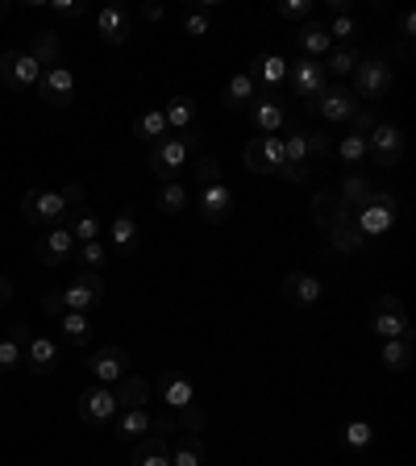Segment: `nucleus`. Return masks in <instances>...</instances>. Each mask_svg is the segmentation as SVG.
Segmentation results:
<instances>
[{
  "label": "nucleus",
  "mask_w": 416,
  "mask_h": 466,
  "mask_svg": "<svg viewBox=\"0 0 416 466\" xmlns=\"http://www.w3.org/2000/svg\"><path fill=\"white\" fill-rule=\"evenodd\" d=\"M13 300V284H9V275H0V309Z\"/></svg>",
  "instance_id": "nucleus-57"
},
{
  "label": "nucleus",
  "mask_w": 416,
  "mask_h": 466,
  "mask_svg": "<svg viewBox=\"0 0 416 466\" xmlns=\"http://www.w3.org/2000/svg\"><path fill=\"white\" fill-rule=\"evenodd\" d=\"M146 17H150V21H163V4H146Z\"/></svg>",
  "instance_id": "nucleus-58"
},
{
  "label": "nucleus",
  "mask_w": 416,
  "mask_h": 466,
  "mask_svg": "<svg viewBox=\"0 0 416 466\" xmlns=\"http://www.w3.org/2000/svg\"><path fill=\"white\" fill-rule=\"evenodd\" d=\"M196 213L208 221V225H221L229 213H233V191L225 183H213V188H200L196 196Z\"/></svg>",
  "instance_id": "nucleus-17"
},
{
  "label": "nucleus",
  "mask_w": 416,
  "mask_h": 466,
  "mask_svg": "<svg viewBox=\"0 0 416 466\" xmlns=\"http://www.w3.org/2000/svg\"><path fill=\"white\" fill-rule=\"evenodd\" d=\"M200 458H204L200 433H183V437H175V445H171V466H200Z\"/></svg>",
  "instance_id": "nucleus-32"
},
{
  "label": "nucleus",
  "mask_w": 416,
  "mask_h": 466,
  "mask_svg": "<svg viewBox=\"0 0 416 466\" xmlns=\"http://www.w3.org/2000/svg\"><path fill=\"white\" fill-rule=\"evenodd\" d=\"M133 130H138V138H142V142H150V146L163 142V138H166V117H163V108H150V113H142Z\"/></svg>",
  "instance_id": "nucleus-40"
},
{
  "label": "nucleus",
  "mask_w": 416,
  "mask_h": 466,
  "mask_svg": "<svg viewBox=\"0 0 416 466\" xmlns=\"http://www.w3.org/2000/svg\"><path fill=\"white\" fill-rule=\"evenodd\" d=\"M350 121H354V130H350V133H354V138H367V133L375 130V125H379V117H375L370 108H362V113H354V117H350Z\"/></svg>",
  "instance_id": "nucleus-51"
},
{
  "label": "nucleus",
  "mask_w": 416,
  "mask_h": 466,
  "mask_svg": "<svg viewBox=\"0 0 416 466\" xmlns=\"http://www.w3.org/2000/svg\"><path fill=\"white\" fill-rule=\"evenodd\" d=\"M158 395H163V404H171V408H188L191 404V379H183L179 371H166L163 383H158Z\"/></svg>",
  "instance_id": "nucleus-29"
},
{
  "label": "nucleus",
  "mask_w": 416,
  "mask_h": 466,
  "mask_svg": "<svg viewBox=\"0 0 416 466\" xmlns=\"http://www.w3.org/2000/svg\"><path fill=\"white\" fill-rule=\"evenodd\" d=\"M92 379L100 383V387H108V383H117V379H125V367H130V354L121 346H100L92 354Z\"/></svg>",
  "instance_id": "nucleus-15"
},
{
  "label": "nucleus",
  "mask_w": 416,
  "mask_h": 466,
  "mask_svg": "<svg viewBox=\"0 0 416 466\" xmlns=\"http://www.w3.org/2000/svg\"><path fill=\"white\" fill-rule=\"evenodd\" d=\"M108 238H113V250L117 254H133L138 250V221L130 213H121L113 221V229H108Z\"/></svg>",
  "instance_id": "nucleus-33"
},
{
  "label": "nucleus",
  "mask_w": 416,
  "mask_h": 466,
  "mask_svg": "<svg viewBox=\"0 0 416 466\" xmlns=\"http://www.w3.org/2000/svg\"><path fill=\"white\" fill-rule=\"evenodd\" d=\"M354 96L362 100H383V96L392 92V63H383L379 55H370V59H358L354 67Z\"/></svg>",
  "instance_id": "nucleus-5"
},
{
  "label": "nucleus",
  "mask_w": 416,
  "mask_h": 466,
  "mask_svg": "<svg viewBox=\"0 0 416 466\" xmlns=\"http://www.w3.org/2000/svg\"><path fill=\"white\" fill-rule=\"evenodd\" d=\"M208 9H213V0H204L200 9H188V17H183V30H188L191 38L208 34Z\"/></svg>",
  "instance_id": "nucleus-45"
},
{
  "label": "nucleus",
  "mask_w": 416,
  "mask_h": 466,
  "mask_svg": "<svg viewBox=\"0 0 416 466\" xmlns=\"http://www.w3.org/2000/svg\"><path fill=\"white\" fill-rule=\"evenodd\" d=\"M321 67H325V75H354V67H358V50H354V47H337V50H329Z\"/></svg>",
  "instance_id": "nucleus-41"
},
{
  "label": "nucleus",
  "mask_w": 416,
  "mask_h": 466,
  "mask_svg": "<svg viewBox=\"0 0 416 466\" xmlns=\"http://www.w3.org/2000/svg\"><path fill=\"white\" fill-rule=\"evenodd\" d=\"M75 254H80V263L88 267V271H96V267H105L108 250H105V241L96 238V241H83V246H75Z\"/></svg>",
  "instance_id": "nucleus-44"
},
{
  "label": "nucleus",
  "mask_w": 416,
  "mask_h": 466,
  "mask_svg": "<svg viewBox=\"0 0 416 466\" xmlns=\"http://www.w3.org/2000/svg\"><path fill=\"white\" fill-rule=\"evenodd\" d=\"M4 13H9V4H4V0H0V17H4Z\"/></svg>",
  "instance_id": "nucleus-59"
},
{
  "label": "nucleus",
  "mask_w": 416,
  "mask_h": 466,
  "mask_svg": "<svg viewBox=\"0 0 416 466\" xmlns=\"http://www.w3.org/2000/svg\"><path fill=\"white\" fill-rule=\"evenodd\" d=\"M96 34L105 38L108 47H125V38H130V17L121 4H105V9L96 13Z\"/></svg>",
  "instance_id": "nucleus-20"
},
{
  "label": "nucleus",
  "mask_w": 416,
  "mask_h": 466,
  "mask_svg": "<svg viewBox=\"0 0 416 466\" xmlns=\"http://www.w3.org/2000/svg\"><path fill=\"white\" fill-rule=\"evenodd\" d=\"M150 433H163V437H166V433H175V420H171V417H155V429H150Z\"/></svg>",
  "instance_id": "nucleus-56"
},
{
  "label": "nucleus",
  "mask_w": 416,
  "mask_h": 466,
  "mask_svg": "<svg viewBox=\"0 0 416 466\" xmlns=\"http://www.w3.org/2000/svg\"><path fill=\"white\" fill-rule=\"evenodd\" d=\"M309 213H312V221H317L325 233H329L337 221H345V216H350L337 191H317V196H312V204H309Z\"/></svg>",
  "instance_id": "nucleus-25"
},
{
  "label": "nucleus",
  "mask_w": 416,
  "mask_h": 466,
  "mask_svg": "<svg viewBox=\"0 0 416 466\" xmlns=\"http://www.w3.org/2000/svg\"><path fill=\"white\" fill-rule=\"evenodd\" d=\"M30 59L42 67V72H50V67H63V38L55 34V30H38L34 38H30Z\"/></svg>",
  "instance_id": "nucleus-21"
},
{
  "label": "nucleus",
  "mask_w": 416,
  "mask_h": 466,
  "mask_svg": "<svg viewBox=\"0 0 416 466\" xmlns=\"http://www.w3.org/2000/svg\"><path fill=\"white\" fill-rule=\"evenodd\" d=\"M246 113H250V125H254L259 133H275L287 121V108L279 105L275 96H254Z\"/></svg>",
  "instance_id": "nucleus-19"
},
{
  "label": "nucleus",
  "mask_w": 416,
  "mask_h": 466,
  "mask_svg": "<svg viewBox=\"0 0 416 466\" xmlns=\"http://www.w3.org/2000/svg\"><path fill=\"white\" fill-rule=\"evenodd\" d=\"M163 117H166V130H191V117H196V100L191 96H175L171 105L163 108Z\"/></svg>",
  "instance_id": "nucleus-38"
},
{
  "label": "nucleus",
  "mask_w": 416,
  "mask_h": 466,
  "mask_svg": "<svg viewBox=\"0 0 416 466\" xmlns=\"http://www.w3.org/2000/svg\"><path fill=\"white\" fill-rule=\"evenodd\" d=\"M309 13H312L309 0H284V4H279V17H292V21H296V17H309Z\"/></svg>",
  "instance_id": "nucleus-52"
},
{
  "label": "nucleus",
  "mask_w": 416,
  "mask_h": 466,
  "mask_svg": "<svg viewBox=\"0 0 416 466\" xmlns=\"http://www.w3.org/2000/svg\"><path fill=\"white\" fill-rule=\"evenodd\" d=\"M67 229H72L75 246H83V241H96V238H100V221H96V213H88V208H80L75 216H67Z\"/></svg>",
  "instance_id": "nucleus-39"
},
{
  "label": "nucleus",
  "mask_w": 416,
  "mask_h": 466,
  "mask_svg": "<svg viewBox=\"0 0 416 466\" xmlns=\"http://www.w3.org/2000/svg\"><path fill=\"white\" fill-rule=\"evenodd\" d=\"M296 42H300V50H304L309 59H317V55H329V50H333L329 30H325L321 21H309V25H304V30L296 34Z\"/></svg>",
  "instance_id": "nucleus-30"
},
{
  "label": "nucleus",
  "mask_w": 416,
  "mask_h": 466,
  "mask_svg": "<svg viewBox=\"0 0 416 466\" xmlns=\"http://www.w3.org/2000/svg\"><path fill=\"white\" fill-rule=\"evenodd\" d=\"M321 296H325V284L317 275H309V271H292L284 279V300L296 304V309H312Z\"/></svg>",
  "instance_id": "nucleus-16"
},
{
  "label": "nucleus",
  "mask_w": 416,
  "mask_h": 466,
  "mask_svg": "<svg viewBox=\"0 0 416 466\" xmlns=\"http://www.w3.org/2000/svg\"><path fill=\"white\" fill-rule=\"evenodd\" d=\"M304 146H309V163H312V158H325V155H329V138H325V133L304 130Z\"/></svg>",
  "instance_id": "nucleus-50"
},
{
  "label": "nucleus",
  "mask_w": 416,
  "mask_h": 466,
  "mask_svg": "<svg viewBox=\"0 0 416 466\" xmlns=\"http://www.w3.org/2000/svg\"><path fill=\"white\" fill-rule=\"evenodd\" d=\"M59 334H63V342H72V346H88V337H92V321H88V312H63V317H59Z\"/></svg>",
  "instance_id": "nucleus-31"
},
{
  "label": "nucleus",
  "mask_w": 416,
  "mask_h": 466,
  "mask_svg": "<svg viewBox=\"0 0 416 466\" xmlns=\"http://www.w3.org/2000/svg\"><path fill=\"white\" fill-rule=\"evenodd\" d=\"M367 155L379 163V167H400V158H404V130L400 125H375L367 133Z\"/></svg>",
  "instance_id": "nucleus-10"
},
{
  "label": "nucleus",
  "mask_w": 416,
  "mask_h": 466,
  "mask_svg": "<svg viewBox=\"0 0 416 466\" xmlns=\"http://www.w3.org/2000/svg\"><path fill=\"white\" fill-rule=\"evenodd\" d=\"M0 80L13 92H34L38 80H42V67L30 59V50H4L0 55Z\"/></svg>",
  "instance_id": "nucleus-7"
},
{
  "label": "nucleus",
  "mask_w": 416,
  "mask_h": 466,
  "mask_svg": "<svg viewBox=\"0 0 416 466\" xmlns=\"http://www.w3.org/2000/svg\"><path fill=\"white\" fill-rule=\"evenodd\" d=\"M309 108L312 113H321L325 121H350L358 113V96L345 84H325L321 92L309 100Z\"/></svg>",
  "instance_id": "nucleus-11"
},
{
  "label": "nucleus",
  "mask_w": 416,
  "mask_h": 466,
  "mask_svg": "<svg viewBox=\"0 0 416 466\" xmlns=\"http://www.w3.org/2000/svg\"><path fill=\"white\" fill-rule=\"evenodd\" d=\"M38 100H47V105H72L75 100V75L72 67H50V72H42V80H38Z\"/></svg>",
  "instance_id": "nucleus-13"
},
{
  "label": "nucleus",
  "mask_w": 416,
  "mask_h": 466,
  "mask_svg": "<svg viewBox=\"0 0 416 466\" xmlns=\"http://www.w3.org/2000/svg\"><path fill=\"white\" fill-rule=\"evenodd\" d=\"M34 258L42 267H67L75 258V238L67 225H55V229H42L34 241Z\"/></svg>",
  "instance_id": "nucleus-8"
},
{
  "label": "nucleus",
  "mask_w": 416,
  "mask_h": 466,
  "mask_svg": "<svg viewBox=\"0 0 416 466\" xmlns=\"http://www.w3.org/2000/svg\"><path fill=\"white\" fill-rule=\"evenodd\" d=\"M242 163L254 175H279V167H284V138L279 133H259L254 142H246Z\"/></svg>",
  "instance_id": "nucleus-6"
},
{
  "label": "nucleus",
  "mask_w": 416,
  "mask_h": 466,
  "mask_svg": "<svg viewBox=\"0 0 416 466\" xmlns=\"http://www.w3.org/2000/svg\"><path fill=\"white\" fill-rule=\"evenodd\" d=\"M287 80H292V92L300 100H312L325 88V67L317 59H296V63H287Z\"/></svg>",
  "instance_id": "nucleus-14"
},
{
  "label": "nucleus",
  "mask_w": 416,
  "mask_h": 466,
  "mask_svg": "<svg viewBox=\"0 0 416 466\" xmlns=\"http://www.w3.org/2000/svg\"><path fill=\"white\" fill-rule=\"evenodd\" d=\"M130 466H171V445H166L163 433H150L142 442H133Z\"/></svg>",
  "instance_id": "nucleus-24"
},
{
  "label": "nucleus",
  "mask_w": 416,
  "mask_h": 466,
  "mask_svg": "<svg viewBox=\"0 0 416 466\" xmlns=\"http://www.w3.org/2000/svg\"><path fill=\"white\" fill-rule=\"evenodd\" d=\"M196 183H200V188H213V183H221V163H216V158H196Z\"/></svg>",
  "instance_id": "nucleus-46"
},
{
  "label": "nucleus",
  "mask_w": 416,
  "mask_h": 466,
  "mask_svg": "<svg viewBox=\"0 0 416 466\" xmlns=\"http://www.w3.org/2000/svg\"><path fill=\"white\" fill-rule=\"evenodd\" d=\"M30 329L25 325H9V334L0 337V375L17 371V367H25V346H30Z\"/></svg>",
  "instance_id": "nucleus-18"
},
{
  "label": "nucleus",
  "mask_w": 416,
  "mask_h": 466,
  "mask_svg": "<svg viewBox=\"0 0 416 466\" xmlns=\"http://www.w3.org/2000/svg\"><path fill=\"white\" fill-rule=\"evenodd\" d=\"M196 146H200V133H191V130H183V133H166L163 142L150 146V171H155L158 180L175 183V180H179V171L188 167V158H191V150H196Z\"/></svg>",
  "instance_id": "nucleus-1"
},
{
  "label": "nucleus",
  "mask_w": 416,
  "mask_h": 466,
  "mask_svg": "<svg viewBox=\"0 0 416 466\" xmlns=\"http://www.w3.org/2000/svg\"><path fill=\"white\" fill-rule=\"evenodd\" d=\"M284 163H300L309 167V146H304V125L292 130V138H284Z\"/></svg>",
  "instance_id": "nucleus-42"
},
{
  "label": "nucleus",
  "mask_w": 416,
  "mask_h": 466,
  "mask_svg": "<svg viewBox=\"0 0 416 466\" xmlns=\"http://www.w3.org/2000/svg\"><path fill=\"white\" fill-rule=\"evenodd\" d=\"M150 429H155V417L146 412V408H125L121 417H113V433H117L121 442H142V437H150Z\"/></svg>",
  "instance_id": "nucleus-22"
},
{
  "label": "nucleus",
  "mask_w": 416,
  "mask_h": 466,
  "mask_svg": "<svg viewBox=\"0 0 416 466\" xmlns=\"http://www.w3.org/2000/svg\"><path fill=\"white\" fill-rule=\"evenodd\" d=\"M370 329L383 337V342H392V337H408L412 334V325H408V312L404 304L395 296H379L375 300V309H370Z\"/></svg>",
  "instance_id": "nucleus-9"
},
{
  "label": "nucleus",
  "mask_w": 416,
  "mask_h": 466,
  "mask_svg": "<svg viewBox=\"0 0 416 466\" xmlns=\"http://www.w3.org/2000/svg\"><path fill=\"white\" fill-rule=\"evenodd\" d=\"M21 216L34 229H55L67 221V200H63V191H34L30 188L21 196Z\"/></svg>",
  "instance_id": "nucleus-2"
},
{
  "label": "nucleus",
  "mask_w": 416,
  "mask_h": 466,
  "mask_svg": "<svg viewBox=\"0 0 416 466\" xmlns=\"http://www.w3.org/2000/svg\"><path fill=\"white\" fill-rule=\"evenodd\" d=\"M400 34H404V47H412V38H416V17H412V13L400 17Z\"/></svg>",
  "instance_id": "nucleus-55"
},
{
  "label": "nucleus",
  "mask_w": 416,
  "mask_h": 466,
  "mask_svg": "<svg viewBox=\"0 0 416 466\" xmlns=\"http://www.w3.org/2000/svg\"><path fill=\"white\" fill-rule=\"evenodd\" d=\"M204 408H196V400H191L188 408H179V425H183V433H200L204 429Z\"/></svg>",
  "instance_id": "nucleus-47"
},
{
  "label": "nucleus",
  "mask_w": 416,
  "mask_h": 466,
  "mask_svg": "<svg viewBox=\"0 0 416 466\" xmlns=\"http://www.w3.org/2000/svg\"><path fill=\"white\" fill-rule=\"evenodd\" d=\"M117 408H146V400H150V383L142 379V375H125V379H117Z\"/></svg>",
  "instance_id": "nucleus-28"
},
{
  "label": "nucleus",
  "mask_w": 416,
  "mask_h": 466,
  "mask_svg": "<svg viewBox=\"0 0 416 466\" xmlns=\"http://www.w3.org/2000/svg\"><path fill=\"white\" fill-rule=\"evenodd\" d=\"M59 300H63V312H92L105 300V279L96 271H88V267H80L72 284L59 287Z\"/></svg>",
  "instance_id": "nucleus-3"
},
{
  "label": "nucleus",
  "mask_w": 416,
  "mask_h": 466,
  "mask_svg": "<svg viewBox=\"0 0 416 466\" xmlns=\"http://www.w3.org/2000/svg\"><path fill=\"white\" fill-rule=\"evenodd\" d=\"M25 367L34 375H50L55 367H59V346L50 342V337L34 334L30 337V346H25Z\"/></svg>",
  "instance_id": "nucleus-23"
},
{
  "label": "nucleus",
  "mask_w": 416,
  "mask_h": 466,
  "mask_svg": "<svg viewBox=\"0 0 416 466\" xmlns=\"http://www.w3.org/2000/svg\"><path fill=\"white\" fill-rule=\"evenodd\" d=\"M329 246L337 254H358L362 246H367V238H362L358 225H354V216H345V221H337V225L329 229Z\"/></svg>",
  "instance_id": "nucleus-27"
},
{
  "label": "nucleus",
  "mask_w": 416,
  "mask_h": 466,
  "mask_svg": "<svg viewBox=\"0 0 416 466\" xmlns=\"http://www.w3.org/2000/svg\"><path fill=\"white\" fill-rule=\"evenodd\" d=\"M246 75L254 80V88H259V84L275 88V84H284V80H287V59H284V55H259V59L250 63Z\"/></svg>",
  "instance_id": "nucleus-26"
},
{
  "label": "nucleus",
  "mask_w": 416,
  "mask_h": 466,
  "mask_svg": "<svg viewBox=\"0 0 416 466\" xmlns=\"http://www.w3.org/2000/svg\"><path fill=\"white\" fill-rule=\"evenodd\" d=\"M50 9L59 13V17H67V21H75V17H83V4H80V0H55Z\"/></svg>",
  "instance_id": "nucleus-53"
},
{
  "label": "nucleus",
  "mask_w": 416,
  "mask_h": 466,
  "mask_svg": "<svg viewBox=\"0 0 416 466\" xmlns=\"http://www.w3.org/2000/svg\"><path fill=\"white\" fill-rule=\"evenodd\" d=\"M259 96V88H254V80H250L246 72L233 75L225 84V92H221V100H225V108H250V100Z\"/></svg>",
  "instance_id": "nucleus-35"
},
{
  "label": "nucleus",
  "mask_w": 416,
  "mask_h": 466,
  "mask_svg": "<svg viewBox=\"0 0 416 466\" xmlns=\"http://www.w3.org/2000/svg\"><path fill=\"white\" fill-rule=\"evenodd\" d=\"M80 417L88 420V425H113V417H117V395H113V387H88V392H80Z\"/></svg>",
  "instance_id": "nucleus-12"
},
{
  "label": "nucleus",
  "mask_w": 416,
  "mask_h": 466,
  "mask_svg": "<svg viewBox=\"0 0 416 466\" xmlns=\"http://www.w3.org/2000/svg\"><path fill=\"white\" fill-rule=\"evenodd\" d=\"M345 445H354V450L370 445V425L367 420H350V425H345Z\"/></svg>",
  "instance_id": "nucleus-48"
},
{
  "label": "nucleus",
  "mask_w": 416,
  "mask_h": 466,
  "mask_svg": "<svg viewBox=\"0 0 416 466\" xmlns=\"http://www.w3.org/2000/svg\"><path fill=\"white\" fill-rule=\"evenodd\" d=\"M354 34H358V21L350 17V13H342V17L329 25V42H333V38H337V42H350Z\"/></svg>",
  "instance_id": "nucleus-49"
},
{
  "label": "nucleus",
  "mask_w": 416,
  "mask_h": 466,
  "mask_svg": "<svg viewBox=\"0 0 416 466\" xmlns=\"http://www.w3.org/2000/svg\"><path fill=\"white\" fill-rule=\"evenodd\" d=\"M337 155H342L345 167H358V163L367 158V138H354V133H345L342 146H337Z\"/></svg>",
  "instance_id": "nucleus-43"
},
{
  "label": "nucleus",
  "mask_w": 416,
  "mask_h": 466,
  "mask_svg": "<svg viewBox=\"0 0 416 466\" xmlns=\"http://www.w3.org/2000/svg\"><path fill=\"white\" fill-rule=\"evenodd\" d=\"M395 213H400V204H395L392 191H370V200L354 213V225H358V233H362V238H379V233H387V229H392Z\"/></svg>",
  "instance_id": "nucleus-4"
},
{
  "label": "nucleus",
  "mask_w": 416,
  "mask_h": 466,
  "mask_svg": "<svg viewBox=\"0 0 416 466\" xmlns=\"http://www.w3.org/2000/svg\"><path fill=\"white\" fill-rule=\"evenodd\" d=\"M188 188H183V183H163V188H158V196H155V208L158 213H166V216H175V213H183V208H188Z\"/></svg>",
  "instance_id": "nucleus-37"
},
{
  "label": "nucleus",
  "mask_w": 416,
  "mask_h": 466,
  "mask_svg": "<svg viewBox=\"0 0 416 466\" xmlns=\"http://www.w3.org/2000/svg\"><path fill=\"white\" fill-rule=\"evenodd\" d=\"M408 362H412V334L383 342V367L387 371H408Z\"/></svg>",
  "instance_id": "nucleus-36"
},
{
  "label": "nucleus",
  "mask_w": 416,
  "mask_h": 466,
  "mask_svg": "<svg viewBox=\"0 0 416 466\" xmlns=\"http://www.w3.org/2000/svg\"><path fill=\"white\" fill-rule=\"evenodd\" d=\"M337 196H342V204H345V213L354 216L358 208H362V204L370 200V183L362 180V175H358V171H350V175H345V183H342V191H337Z\"/></svg>",
  "instance_id": "nucleus-34"
},
{
  "label": "nucleus",
  "mask_w": 416,
  "mask_h": 466,
  "mask_svg": "<svg viewBox=\"0 0 416 466\" xmlns=\"http://www.w3.org/2000/svg\"><path fill=\"white\" fill-rule=\"evenodd\" d=\"M309 171H312V167H300V163H284V167H279V175H284L287 183H304V180H309Z\"/></svg>",
  "instance_id": "nucleus-54"
}]
</instances>
